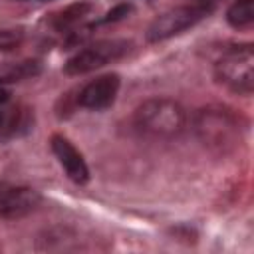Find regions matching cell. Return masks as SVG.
<instances>
[{"instance_id": "10", "label": "cell", "mask_w": 254, "mask_h": 254, "mask_svg": "<svg viewBox=\"0 0 254 254\" xmlns=\"http://www.w3.org/2000/svg\"><path fill=\"white\" fill-rule=\"evenodd\" d=\"M226 20L232 28H246L254 20V0H236L228 12Z\"/></svg>"}, {"instance_id": "8", "label": "cell", "mask_w": 254, "mask_h": 254, "mask_svg": "<svg viewBox=\"0 0 254 254\" xmlns=\"http://www.w3.org/2000/svg\"><path fill=\"white\" fill-rule=\"evenodd\" d=\"M50 147L54 151V155L58 157L60 165L65 169L67 177L77 183V185H85L89 181V169L87 163L83 159V155L62 135H52L50 139Z\"/></svg>"}, {"instance_id": "11", "label": "cell", "mask_w": 254, "mask_h": 254, "mask_svg": "<svg viewBox=\"0 0 254 254\" xmlns=\"http://www.w3.org/2000/svg\"><path fill=\"white\" fill-rule=\"evenodd\" d=\"M38 73H40V64L38 62H22L16 67H12L10 71H6L4 75H0V83L20 81V79H26V77H32V75H38Z\"/></svg>"}, {"instance_id": "1", "label": "cell", "mask_w": 254, "mask_h": 254, "mask_svg": "<svg viewBox=\"0 0 254 254\" xmlns=\"http://www.w3.org/2000/svg\"><path fill=\"white\" fill-rule=\"evenodd\" d=\"M135 123L141 131L153 137H175L185 127V111L183 107L167 97H155L141 103L135 111Z\"/></svg>"}, {"instance_id": "9", "label": "cell", "mask_w": 254, "mask_h": 254, "mask_svg": "<svg viewBox=\"0 0 254 254\" xmlns=\"http://www.w3.org/2000/svg\"><path fill=\"white\" fill-rule=\"evenodd\" d=\"M93 6L87 2H75L64 10H60L58 14H54L52 18V26L58 32H71L75 26H79L89 14H91Z\"/></svg>"}, {"instance_id": "15", "label": "cell", "mask_w": 254, "mask_h": 254, "mask_svg": "<svg viewBox=\"0 0 254 254\" xmlns=\"http://www.w3.org/2000/svg\"><path fill=\"white\" fill-rule=\"evenodd\" d=\"M8 97H10V93H8V89H4V87H0V105H4V103L8 101Z\"/></svg>"}, {"instance_id": "14", "label": "cell", "mask_w": 254, "mask_h": 254, "mask_svg": "<svg viewBox=\"0 0 254 254\" xmlns=\"http://www.w3.org/2000/svg\"><path fill=\"white\" fill-rule=\"evenodd\" d=\"M20 40H22V32L4 30V32H0V50H12L20 44Z\"/></svg>"}, {"instance_id": "4", "label": "cell", "mask_w": 254, "mask_h": 254, "mask_svg": "<svg viewBox=\"0 0 254 254\" xmlns=\"http://www.w3.org/2000/svg\"><path fill=\"white\" fill-rule=\"evenodd\" d=\"M131 46L133 44L127 40H99V42L79 50L73 58H69L64 69L69 75L89 73L97 67H103L109 62H115V60L127 56Z\"/></svg>"}, {"instance_id": "3", "label": "cell", "mask_w": 254, "mask_h": 254, "mask_svg": "<svg viewBox=\"0 0 254 254\" xmlns=\"http://www.w3.org/2000/svg\"><path fill=\"white\" fill-rule=\"evenodd\" d=\"M214 77L226 89L250 95L254 89V50L250 44L230 48L214 65Z\"/></svg>"}, {"instance_id": "13", "label": "cell", "mask_w": 254, "mask_h": 254, "mask_svg": "<svg viewBox=\"0 0 254 254\" xmlns=\"http://www.w3.org/2000/svg\"><path fill=\"white\" fill-rule=\"evenodd\" d=\"M131 12H133V6H131V4H117L115 8H111V10L105 14V18H103L101 22H103V24H107V22H119V20L127 18Z\"/></svg>"}, {"instance_id": "12", "label": "cell", "mask_w": 254, "mask_h": 254, "mask_svg": "<svg viewBox=\"0 0 254 254\" xmlns=\"http://www.w3.org/2000/svg\"><path fill=\"white\" fill-rule=\"evenodd\" d=\"M20 125H22V119L16 109L0 111V135H12L18 131Z\"/></svg>"}, {"instance_id": "2", "label": "cell", "mask_w": 254, "mask_h": 254, "mask_svg": "<svg viewBox=\"0 0 254 254\" xmlns=\"http://www.w3.org/2000/svg\"><path fill=\"white\" fill-rule=\"evenodd\" d=\"M194 131L206 147L216 151H228L240 141L238 117L222 107L200 109L194 119Z\"/></svg>"}, {"instance_id": "16", "label": "cell", "mask_w": 254, "mask_h": 254, "mask_svg": "<svg viewBox=\"0 0 254 254\" xmlns=\"http://www.w3.org/2000/svg\"><path fill=\"white\" fill-rule=\"evenodd\" d=\"M42 2H44V0H42Z\"/></svg>"}, {"instance_id": "6", "label": "cell", "mask_w": 254, "mask_h": 254, "mask_svg": "<svg viewBox=\"0 0 254 254\" xmlns=\"http://www.w3.org/2000/svg\"><path fill=\"white\" fill-rule=\"evenodd\" d=\"M40 194L28 187H6L0 185V216L20 218L32 212L40 204Z\"/></svg>"}, {"instance_id": "7", "label": "cell", "mask_w": 254, "mask_h": 254, "mask_svg": "<svg viewBox=\"0 0 254 254\" xmlns=\"http://www.w3.org/2000/svg\"><path fill=\"white\" fill-rule=\"evenodd\" d=\"M119 91V75L107 73L89 81L77 95V103L87 109H105L115 101Z\"/></svg>"}, {"instance_id": "5", "label": "cell", "mask_w": 254, "mask_h": 254, "mask_svg": "<svg viewBox=\"0 0 254 254\" xmlns=\"http://www.w3.org/2000/svg\"><path fill=\"white\" fill-rule=\"evenodd\" d=\"M210 12V6L198 2V4H189V6H177L159 18L153 20V24L147 30V40L149 42H161L167 38H173L189 28H192L196 22H200L206 14Z\"/></svg>"}]
</instances>
